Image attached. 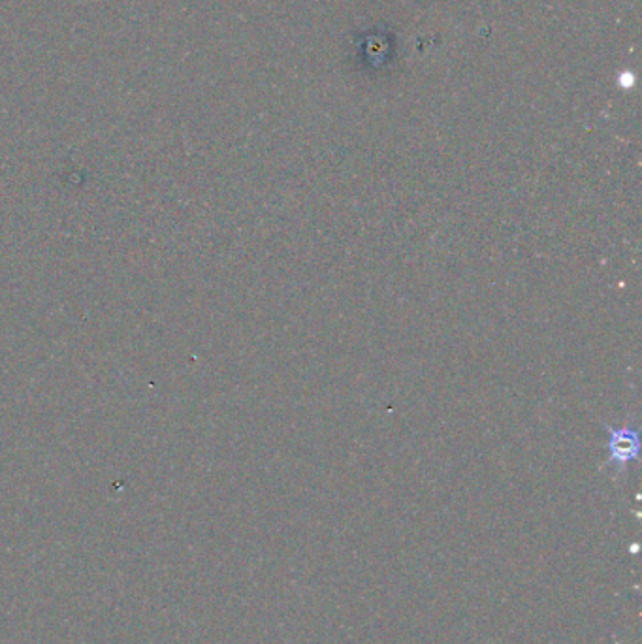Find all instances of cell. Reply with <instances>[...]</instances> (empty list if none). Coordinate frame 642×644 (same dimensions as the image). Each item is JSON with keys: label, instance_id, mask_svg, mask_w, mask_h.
I'll list each match as a JSON object with an SVG mask.
<instances>
[{"label": "cell", "instance_id": "obj_1", "mask_svg": "<svg viewBox=\"0 0 642 644\" xmlns=\"http://www.w3.org/2000/svg\"><path fill=\"white\" fill-rule=\"evenodd\" d=\"M610 462L618 467L627 465L638 456V433L633 428H606Z\"/></svg>", "mask_w": 642, "mask_h": 644}]
</instances>
